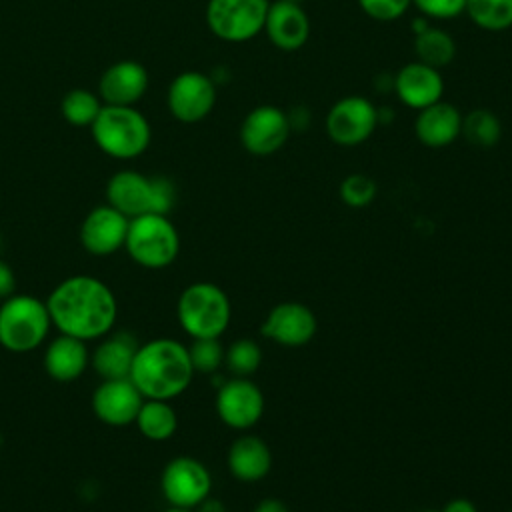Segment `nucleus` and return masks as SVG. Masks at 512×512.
<instances>
[{"instance_id": "nucleus-1", "label": "nucleus", "mask_w": 512, "mask_h": 512, "mask_svg": "<svg viewBox=\"0 0 512 512\" xmlns=\"http://www.w3.org/2000/svg\"><path fill=\"white\" fill-rule=\"evenodd\" d=\"M44 302L52 328L82 342L100 340L112 332L118 318V302L110 286L88 274L60 280Z\"/></svg>"}, {"instance_id": "nucleus-2", "label": "nucleus", "mask_w": 512, "mask_h": 512, "mask_svg": "<svg viewBox=\"0 0 512 512\" xmlns=\"http://www.w3.org/2000/svg\"><path fill=\"white\" fill-rule=\"evenodd\" d=\"M192 376L188 346L174 338H154L138 346L128 378L144 398L172 400L190 386Z\"/></svg>"}, {"instance_id": "nucleus-3", "label": "nucleus", "mask_w": 512, "mask_h": 512, "mask_svg": "<svg viewBox=\"0 0 512 512\" xmlns=\"http://www.w3.org/2000/svg\"><path fill=\"white\" fill-rule=\"evenodd\" d=\"M94 144L110 158L132 160L144 154L152 140L146 116L134 106L104 104L90 126Z\"/></svg>"}, {"instance_id": "nucleus-4", "label": "nucleus", "mask_w": 512, "mask_h": 512, "mask_svg": "<svg viewBox=\"0 0 512 512\" xmlns=\"http://www.w3.org/2000/svg\"><path fill=\"white\" fill-rule=\"evenodd\" d=\"M176 202V190L170 180L150 178L136 170H120L106 182V204L126 218L142 214H166Z\"/></svg>"}, {"instance_id": "nucleus-5", "label": "nucleus", "mask_w": 512, "mask_h": 512, "mask_svg": "<svg viewBox=\"0 0 512 512\" xmlns=\"http://www.w3.org/2000/svg\"><path fill=\"white\" fill-rule=\"evenodd\" d=\"M176 316L192 340L220 338L232 318L230 298L220 286L200 280L182 290L176 302Z\"/></svg>"}, {"instance_id": "nucleus-6", "label": "nucleus", "mask_w": 512, "mask_h": 512, "mask_svg": "<svg viewBox=\"0 0 512 512\" xmlns=\"http://www.w3.org/2000/svg\"><path fill=\"white\" fill-rule=\"evenodd\" d=\"M52 328L46 302L30 294H12L0 304V346L14 354L36 350Z\"/></svg>"}, {"instance_id": "nucleus-7", "label": "nucleus", "mask_w": 512, "mask_h": 512, "mask_svg": "<svg viewBox=\"0 0 512 512\" xmlns=\"http://www.w3.org/2000/svg\"><path fill=\"white\" fill-rule=\"evenodd\" d=\"M124 250L142 268L170 266L180 252V236L166 214H142L130 218Z\"/></svg>"}, {"instance_id": "nucleus-8", "label": "nucleus", "mask_w": 512, "mask_h": 512, "mask_svg": "<svg viewBox=\"0 0 512 512\" xmlns=\"http://www.w3.org/2000/svg\"><path fill=\"white\" fill-rule=\"evenodd\" d=\"M270 0H208V30L232 44H242L264 32Z\"/></svg>"}, {"instance_id": "nucleus-9", "label": "nucleus", "mask_w": 512, "mask_h": 512, "mask_svg": "<svg viewBox=\"0 0 512 512\" xmlns=\"http://www.w3.org/2000/svg\"><path fill=\"white\" fill-rule=\"evenodd\" d=\"M378 124V108L358 94H350L334 102L324 120L328 138L344 148L364 144L376 132Z\"/></svg>"}, {"instance_id": "nucleus-10", "label": "nucleus", "mask_w": 512, "mask_h": 512, "mask_svg": "<svg viewBox=\"0 0 512 512\" xmlns=\"http://www.w3.org/2000/svg\"><path fill=\"white\" fill-rule=\"evenodd\" d=\"M160 490L170 506L194 510L204 498L210 496L212 476L198 458L176 456L160 474Z\"/></svg>"}, {"instance_id": "nucleus-11", "label": "nucleus", "mask_w": 512, "mask_h": 512, "mask_svg": "<svg viewBox=\"0 0 512 512\" xmlns=\"http://www.w3.org/2000/svg\"><path fill=\"white\" fill-rule=\"evenodd\" d=\"M216 104V82L198 70H186L172 78L166 92L168 112L182 124L204 120Z\"/></svg>"}, {"instance_id": "nucleus-12", "label": "nucleus", "mask_w": 512, "mask_h": 512, "mask_svg": "<svg viewBox=\"0 0 512 512\" xmlns=\"http://www.w3.org/2000/svg\"><path fill=\"white\" fill-rule=\"evenodd\" d=\"M290 132L288 112L274 104H262L244 116L238 136L242 148L252 156H270L286 144Z\"/></svg>"}, {"instance_id": "nucleus-13", "label": "nucleus", "mask_w": 512, "mask_h": 512, "mask_svg": "<svg viewBox=\"0 0 512 512\" xmlns=\"http://www.w3.org/2000/svg\"><path fill=\"white\" fill-rule=\"evenodd\" d=\"M214 406L228 428L248 430L264 414V394L250 378L234 376L218 388Z\"/></svg>"}, {"instance_id": "nucleus-14", "label": "nucleus", "mask_w": 512, "mask_h": 512, "mask_svg": "<svg viewBox=\"0 0 512 512\" xmlns=\"http://www.w3.org/2000/svg\"><path fill=\"white\" fill-rule=\"evenodd\" d=\"M318 322L314 312L302 302H280L266 314L260 332L264 338L286 346L298 348L308 344L316 334Z\"/></svg>"}, {"instance_id": "nucleus-15", "label": "nucleus", "mask_w": 512, "mask_h": 512, "mask_svg": "<svg viewBox=\"0 0 512 512\" xmlns=\"http://www.w3.org/2000/svg\"><path fill=\"white\" fill-rule=\"evenodd\" d=\"M128 222L122 212L112 208L110 204H102L92 208L82 224H80V244L92 256H110L124 248Z\"/></svg>"}, {"instance_id": "nucleus-16", "label": "nucleus", "mask_w": 512, "mask_h": 512, "mask_svg": "<svg viewBox=\"0 0 512 512\" xmlns=\"http://www.w3.org/2000/svg\"><path fill=\"white\" fill-rule=\"evenodd\" d=\"M144 396L130 378L102 380L92 392V412L108 426L134 424Z\"/></svg>"}, {"instance_id": "nucleus-17", "label": "nucleus", "mask_w": 512, "mask_h": 512, "mask_svg": "<svg viewBox=\"0 0 512 512\" xmlns=\"http://www.w3.org/2000/svg\"><path fill=\"white\" fill-rule=\"evenodd\" d=\"M392 90L396 98L412 110H422L444 96V78L438 68H432L420 60L404 64L394 74Z\"/></svg>"}, {"instance_id": "nucleus-18", "label": "nucleus", "mask_w": 512, "mask_h": 512, "mask_svg": "<svg viewBox=\"0 0 512 512\" xmlns=\"http://www.w3.org/2000/svg\"><path fill=\"white\" fill-rule=\"evenodd\" d=\"M310 18L302 4L274 0L268 6L264 32L270 44L282 52L300 50L310 38Z\"/></svg>"}, {"instance_id": "nucleus-19", "label": "nucleus", "mask_w": 512, "mask_h": 512, "mask_svg": "<svg viewBox=\"0 0 512 512\" xmlns=\"http://www.w3.org/2000/svg\"><path fill=\"white\" fill-rule=\"evenodd\" d=\"M148 90V72L136 60L108 66L98 80V96L108 106H134Z\"/></svg>"}, {"instance_id": "nucleus-20", "label": "nucleus", "mask_w": 512, "mask_h": 512, "mask_svg": "<svg viewBox=\"0 0 512 512\" xmlns=\"http://www.w3.org/2000/svg\"><path fill=\"white\" fill-rule=\"evenodd\" d=\"M460 132L462 114L446 100L434 102L416 114L414 134L426 148H446L460 138Z\"/></svg>"}, {"instance_id": "nucleus-21", "label": "nucleus", "mask_w": 512, "mask_h": 512, "mask_svg": "<svg viewBox=\"0 0 512 512\" xmlns=\"http://www.w3.org/2000/svg\"><path fill=\"white\" fill-rule=\"evenodd\" d=\"M138 346L130 332H108L92 350L90 366L102 380L128 378Z\"/></svg>"}, {"instance_id": "nucleus-22", "label": "nucleus", "mask_w": 512, "mask_h": 512, "mask_svg": "<svg viewBox=\"0 0 512 512\" xmlns=\"http://www.w3.org/2000/svg\"><path fill=\"white\" fill-rule=\"evenodd\" d=\"M90 364V352L86 342L58 334L44 350V370L56 382L78 380Z\"/></svg>"}, {"instance_id": "nucleus-23", "label": "nucleus", "mask_w": 512, "mask_h": 512, "mask_svg": "<svg viewBox=\"0 0 512 512\" xmlns=\"http://www.w3.org/2000/svg\"><path fill=\"white\" fill-rule=\"evenodd\" d=\"M226 464L236 480L258 482L272 468V452L260 436L244 434L230 444Z\"/></svg>"}, {"instance_id": "nucleus-24", "label": "nucleus", "mask_w": 512, "mask_h": 512, "mask_svg": "<svg viewBox=\"0 0 512 512\" xmlns=\"http://www.w3.org/2000/svg\"><path fill=\"white\" fill-rule=\"evenodd\" d=\"M134 424L144 438L154 442H164L176 432L178 416L170 406V400L144 398Z\"/></svg>"}, {"instance_id": "nucleus-25", "label": "nucleus", "mask_w": 512, "mask_h": 512, "mask_svg": "<svg viewBox=\"0 0 512 512\" xmlns=\"http://www.w3.org/2000/svg\"><path fill=\"white\" fill-rule=\"evenodd\" d=\"M416 58L432 68H446L456 58V40L438 26H428L426 30L414 34Z\"/></svg>"}, {"instance_id": "nucleus-26", "label": "nucleus", "mask_w": 512, "mask_h": 512, "mask_svg": "<svg viewBox=\"0 0 512 512\" xmlns=\"http://www.w3.org/2000/svg\"><path fill=\"white\" fill-rule=\"evenodd\" d=\"M460 136L478 148H492L502 138L500 118L488 108H474L462 116Z\"/></svg>"}, {"instance_id": "nucleus-27", "label": "nucleus", "mask_w": 512, "mask_h": 512, "mask_svg": "<svg viewBox=\"0 0 512 512\" xmlns=\"http://www.w3.org/2000/svg\"><path fill=\"white\" fill-rule=\"evenodd\" d=\"M464 14L486 32L512 28V0H466Z\"/></svg>"}, {"instance_id": "nucleus-28", "label": "nucleus", "mask_w": 512, "mask_h": 512, "mask_svg": "<svg viewBox=\"0 0 512 512\" xmlns=\"http://www.w3.org/2000/svg\"><path fill=\"white\" fill-rule=\"evenodd\" d=\"M102 100L98 94L86 88H74L64 94L60 102V114L62 118L78 128H90L92 122L96 120L98 112L102 110Z\"/></svg>"}, {"instance_id": "nucleus-29", "label": "nucleus", "mask_w": 512, "mask_h": 512, "mask_svg": "<svg viewBox=\"0 0 512 512\" xmlns=\"http://www.w3.org/2000/svg\"><path fill=\"white\" fill-rule=\"evenodd\" d=\"M224 364L234 376L248 378L262 364V348L252 338H238L224 350Z\"/></svg>"}, {"instance_id": "nucleus-30", "label": "nucleus", "mask_w": 512, "mask_h": 512, "mask_svg": "<svg viewBox=\"0 0 512 512\" xmlns=\"http://www.w3.org/2000/svg\"><path fill=\"white\" fill-rule=\"evenodd\" d=\"M188 356L194 372L212 374L224 364V348L220 338H194L188 346Z\"/></svg>"}, {"instance_id": "nucleus-31", "label": "nucleus", "mask_w": 512, "mask_h": 512, "mask_svg": "<svg viewBox=\"0 0 512 512\" xmlns=\"http://www.w3.org/2000/svg\"><path fill=\"white\" fill-rule=\"evenodd\" d=\"M338 194H340V200L346 206H350V208H364V206L372 204V200L376 198L378 186H376V182L370 176L354 172V174H348L340 182Z\"/></svg>"}, {"instance_id": "nucleus-32", "label": "nucleus", "mask_w": 512, "mask_h": 512, "mask_svg": "<svg viewBox=\"0 0 512 512\" xmlns=\"http://www.w3.org/2000/svg\"><path fill=\"white\" fill-rule=\"evenodd\" d=\"M358 6L376 22H394L408 12L412 0H358Z\"/></svg>"}, {"instance_id": "nucleus-33", "label": "nucleus", "mask_w": 512, "mask_h": 512, "mask_svg": "<svg viewBox=\"0 0 512 512\" xmlns=\"http://www.w3.org/2000/svg\"><path fill=\"white\" fill-rule=\"evenodd\" d=\"M412 6L428 20H452L464 14L466 0H412Z\"/></svg>"}, {"instance_id": "nucleus-34", "label": "nucleus", "mask_w": 512, "mask_h": 512, "mask_svg": "<svg viewBox=\"0 0 512 512\" xmlns=\"http://www.w3.org/2000/svg\"><path fill=\"white\" fill-rule=\"evenodd\" d=\"M16 292V274L8 262L0 260V300H6Z\"/></svg>"}, {"instance_id": "nucleus-35", "label": "nucleus", "mask_w": 512, "mask_h": 512, "mask_svg": "<svg viewBox=\"0 0 512 512\" xmlns=\"http://www.w3.org/2000/svg\"><path fill=\"white\" fill-rule=\"evenodd\" d=\"M288 120H290L292 130H306L310 114L304 106H296V108H292V112H288Z\"/></svg>"}, {"instance_id": "nucleus-36", "label": "nucleus", "mask_w": 512, "mask_h": 512, "mask_svg": "<svg viewBox=\"0 0 512 512\" xmlns=\"http://www.w3.org/2000/svg\"><path fill=\"white\" fill-rule=\"evenodd\" d=\"M442 512H478V510L468 498H452L450 502H446Z\"/></svg>"}, {"instance_id": "nucleus-37", "label": "nucleus", "mask_w": 512, "mask_h": 512, "mask_svg": "<svg viewBox=\"0 0 512 512\" xmlns=\"http://www.w3.org/2000/svg\"><path fill=\"white\" fill-rule=\"evenodd\" d=\"M254 512H288V506L280 498H264L258 502Z\"/></svg>"}, {"instance_id": "nucleus-38", "label": "nucleus", "mask_w": 512, "mask_h": 512, "mask_svg": "<svg viewBox=\"0 0 512 512\" xmlns=\"http://www.w3.org/2000/svg\"><path fill=\"white\" fill-rule=\"evenodd\" d=\"M196 512H226L224 510V504L220 502V500H216V498H204L198 506H196Z\"/></svg>"}, {"instance_id": "nucleus-39", "label": "nucleus", "mask_w": 512, "mask_h": 512, "mask_svg": "<svg viewBox=\"0 0 512 512\" xmlns=\"http://www.w3.org/2000/svg\"><path fill=\"white\" fill-rule=\"evenodd\" d=\"M164 512H192L190 508H180V506H168Z\"/></svg>"}, {"instance_id": "nucleus-40", "label": "nucleus", "mask_w": 512, "mask_h": 512, "mask_svg": "<svg viewBox=\"0 0 512 512\" xmlns=\"http://www.w3.org/2000/svg\"><path fill=\"white\" fill-rule=\"evenodd\" d=\"M286 2H292V4H304L306 0H286Z\"/></svg>"}, {"instance_id": "nucleus-41", "label": "nucleus", "mask_w": 512, "mask_h": 512, "mask_svg": "<svg viewBox=\"0 0 512 512\" xmlns=\"http://www.w3.org/2000/svg\"><path fill=\"white\" fill-rule=\"evenodd\" d=\"M424 512H442V510H424Z\"/></svg>"}, {"instance_id": "nucleus-42", "label": "nucleus", "mask_w": 512, "mask_h": 512, "mask_svg": "<svg viewBox=\"0 0 512 512\" xmlns=\"http://www.w3.org/2000/svg\"><path fill=\"white\" fill-rule=\"evenodd\" d=\"M510 512H512V510H510Z\"/></svg>"}]
</instances>
